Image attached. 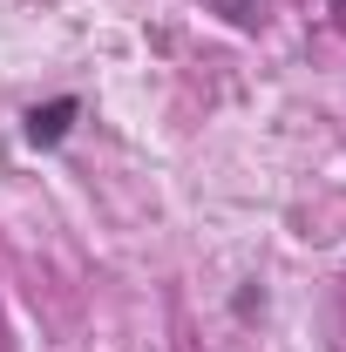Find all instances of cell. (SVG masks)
I'll use <instances>...</instances> for the list:
<instances>
[{"instance_id": "cell-2", "label": "cell", "mask_w": 346, "mask_h": 352, "mask_svg": "<svg viewBox=\"0 0 346 352\" xmlns=\"http://www.w3.org/2000/svg\"><path fill=\"white\" fill-rule=\"evenodd\" d=\"M333 7H346V0H333Z\"/></svg>"}, {"instance_id": "cell-1", "label": "cell", "mask_w": 346, "mask_h": 352, "mask_svg": "<svg viewBox=\"0 0 346 352\" xmlns=\"http://www.w3.org/2000/svg\"><path fill=\"white\" fill-rule=\"evenodd\" d=\"M75 116H82L75 95H54V102H41V109H28V142H34V149H54L61 135L75 129Z\"/></svg>"}]
</instances>
